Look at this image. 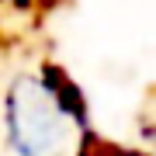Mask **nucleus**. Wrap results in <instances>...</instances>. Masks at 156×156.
I'll list each match as a JSON object with an SVG mask.
<instances>
[{
	"label": "nucleus",
	"mask_w": 156,
	"mask_h": 156,
	"mask_svg": "<svg viewBox=\"0 0 156 156\" xmlns=\"http://www.w3.org/2000/svg\"><path fill=\"white\" fill-rule=\"evenodd\" d=\"M4 135L14 156H87V101L56 62L17 73L4 90Z\"/></svg>",
	"instance_id": "obj_1"
}]
</instances>
